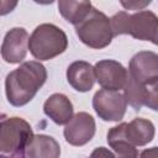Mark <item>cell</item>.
<instances>
[{
	"label": "cell",
	"instance_id": "e0dca14e",
	"mask_svg": "<svg viewBox=\"0 0 158 158\" xmlns=\"http://www.w3.org/2000/svg\"><path fill=\"white\" fill-rule=\"evenodd\" d=\"M91 9H93V5L90 1H74V0L58 1L59 14L74 26L81 22L91 11Z\"/></svg>",
	"mask_w": 158,
	"mask_h": 158
},
{
	"label": "cell",
	"instance_id": "5b68a950",
	"mask_svg": "<svg viewBox=\"0 0 158 158\" xmlns=\"http://www.w3.org/2000/svg\"><path fill=\"white\" fill-rule=\"evenodd\" d=\"M128 78L139 85L158 84V56L151 51L136 53L128 64Z\"/></svg>",
	"mask_w": 158,
	"mask_h": 158
},
{
	"label": "cell",
	"instance_id": "7402d4cb",
	"mask_svg": "<svg viewBox=\"0 0 158 158\" xmlns=\"http://www.w3.org/2000/svg\"><path fill=\"white\" fill-rule=\"evenodd\" d=\"M137 158H158V149L157 147L147 148L137 154Z\"/></svg>",
	"mask_w": 158,
	"mask_h": 158
},
{
	"label": "cell",
	"instance_id": "30bf717a",
	"mask_svg": "<svg viewBox=\"0 0 158 158\" xmlns=\"http://www.w3.org/2000/svg\"><path fill=\"white\" fill-rule=\"evenodd\" d=\"M128 35L136 40L151 41L157 44L158 38V19L157 15L149 10H142L130 15Z\"/></svg>",
	"mask_w": 158,
	"mask_h": 158
},
{
	"label": "cell",
	"instance_id": "8992f818",
	"mask_svg": "<svg viewBox=\"0 0 158 158\" xmlns=\"http://www.w3.org/2000/svg\"><path fill=\"white\" fill-rule=\"evenodd\" d=\"M93 109L104 121H121L125 116L127 102L123 94L100 89L93 98Z\"/></svg>",
	"mask_w": 158,
	"mask_h": 158
},
{
	"label": "cell",
	"instance_id": "9a60e30c",
	"mask_svg": "<svg viewBox=\"0 0 158 158\" xmlns=\"http://www.w3.org/2000/svg\"><path fill=\"white\" fill-rule=\"evenodd\" d=\"M154 133L156 130L152 121L142 117L135 118L130 123H127L125 131L127 141L135 147L146 146L152 142V139L154 138Z\"/></svg>",
	"mask_w": 158,
	"mask_h": 158
},
{
	"label": "cell",
	"instance_id": "4fadbf2b",
	"mask_svg": "<svg viewBox=\"0 0 158 158\" xmlns=\"http://www.w3.org/2000/svg\"><path fill=\"white\" fill-rule=\"evenodd\" d=\"M44 114L57 125H67L73 117V104L64 94H52L43 104Z\"/></svg>",
	"mask_w": 158,
	"mask_h": 158
},
{
	"label": "cell",
	"instance_id": "ac0fdd59",
	"mask_svg": "<svg viewBox=\"0 0 158 158\" xmlns=\"http://www.w3.org/2000/svg\"><path fill=\"white\" fill-rule=\"evenodd\" d=\"M111 31L114 36L120 35H128V26H130V15L125 11H120L115 14L110 19Z\"/></svg>",
	"mask_w": 158,
	"mask_h": 158
},
{
	"label": "cell",
	"instance_id": "44dd1931",
	"mask_svg": "<svg viewBox=\"0 0 158 158\" xmlns=\"http://www.w3.org/2000/svg\"><path fill=\"white\" fill-rule=\"evenodd\" d=\"M17 6V1H10V0H0V16L7 15Z\"/></svg>",
	"mask_w": 158,
	"mask_h": 158
},
{
	"label": "cell",
	"instance_id": "7a4b0ae2",
	"mask_svg": "<svg viewBox=\"0 0 158 158\" xmlns=\"http://www.w3.org/2000/svg\"><path fill=\"white\" fill-rule=\"evenodd\" d=\"M68 47V37L53 23L37 26L28 37L30 53L38 60H49L62 54Z\"/></svg>",
	"mask_w": 158,
	"mask_h": 158
},
{
	"label": "cell",
	"instance_id": "277c9868",
	"mask_svg": "<svg viewBox=\"0 0 158 158\" xmlns=\"http://www.w3.org/2000/svg\"><path fill=\"white\" fill-rule=\"evenodd\" d=\"M33 136L30 123L21 117L0 118V152L12 153L26 148Z\"/></svg>",
	"mask_w": 158,
	"mask_h": 158
},
{
	"label": "cell",
	"instance_id": "7c38bea8",
	"mask_svg": "<svg viewBox=\"0 0 158 158\" xmlns=\"http://www.w3.org/2000/svg\"><path fill=\"white\" fill-rule=\"evenodd\" d=\"M67 80L77 91L86 93L93 89L96 80L94 67L88 62L75 60L67 69Z\"/></svg>",
	"mask_w": 158,
	"mask_h": 158
},
{
	"label": "cell",
	"instance_id": "52a82bcc",
	"mask_svg": "<svg viewBox=\"0 0 158 158\" xmlns=\"http://www.w3.org/2000/svg\"><path fill=\"white\" fill-rule=\"evenodd\" d=\"M95 79L104 90L118 91L127 83V69L117 60L102 59L94 65Z\"/></svg>",
	"mask_w": 158,
	"mask_h": 158
},
{
	"label": "cell",
	"instance_id": "d6986e66",
	"mask_svg": "<svg viewBox=\"0 0 158 158\" xmlns=\"http://www.w3.org/2000/svg\"><path fill=\"white\" fill-rule=\"evenodd\" d=\"M89 158H115V154L105 147H98L91 152Z\"/></svg>",
	"mask_w": 158,
	"mask_h": 158
},
{
	"label": "cell",
	"instance_id": "9c48e42d",
	"mask_svg": "<svg viewBox=\"0 0 158 158\" xmlns=\"http://www.w3.org/2000/svg\"><path fill=\"white\" fill-rule=\"evenodd\" d=\"M28 49V33L22 27H14L6 32L1 44V57L6 63L16 64L25 59Z\"/></svg>",
	"mask_w": 158,
	"mask_h": 158
},
{
	"label": "cell",
	"instance_id": "ffe728a7",
	"mask_svg": "<svg viewBox=\"0 0 158 158\" xmlns=\"http://www.w3.org/2000/svg\"><path fill=\"white\" fill-rule=\"evenodd\" d=\"M151 1H121V5L126 10H143V7L148 6Z\"/></svg>",
	"mask_w": 158,
	"mask_h": 158
},
{
	"label": "cell",
	"instance_id": "5bb4252c",
	"mask_svg": "<svg viewBox=\"0 0 158 158\" xmlns=\"http://www.w3.org/2000/svg\"><path fill=\"white\" fill-rule=\"evenodd\" d=\"M28 158H59L60 146L51 136L33 135L26 146Z\"/></svg>",
	"mask_w": 158,
	"mask_h": 158
},
{
	"label": "cell",
	"instance_id": "ba28073f",
	"mask_svg": "<svg viewBox=\"0 0 158 158\" xmlns=\"http://www.w3.org/2000/svg\"><path fill=\"white\" fill-rule=\"evenodd\" d=\"M96 125L94 117L88 112H78L73 115L64 127V138L72 146H84L91 141L95 135Z\"/></svg>",
	"mask_w": 158,
	"mask_h": 158
},
{
	"label": "cell",
	"instance_id": "2e32d148",
	"mask_svg": "<svg viewBox=\"0 0 158 158\" xmlns=\"http://www.w3.org/2000/svg\"><path fill=\"white\" fill-rule=\"evenodd\" d=\"M126 122L111 127L107 132V143L112 148L115 158H137V148L132 146L125 135Z\"/></svg>",
	"mask_w": 158,
	"mask_h": 158
},
{
	"label": "cell",
	"instance_id": "3957f363",
	"mask_svg": "<svg viewBox=\"0 0 158 158\" xmlns=\"http://www.w3.org/2000/svg\"><path fill=\"white\" fill-rule=\"evenodd\" d=\"M75 32L85 46L94 49L107 47L114 38L110 19L94 6L88 16L75 26Z\"/></svg>",
	"mask_w": 158,
	"mask_h": 158
},
{
	"label": "cell",
	"instance_id": "6da1fadb",
	"mask_svg": "<svg viewBox=\"0 0 158 158\" xmlns=\"http://www.w3.org/2000/svg\"><path fill=\"white\" fill-rule=\"evenodd\" d=\"M47 80V70L37 60L22 63L6 75L5 94L12 106L28 104Z\"/></svg>",
	"mask_w": 158,
	"mask_h": 158
},
{
	"label": "cell",
	"instance_id": "8fae6325",
	"mask_svg": "<svg viewBox=\"0 0 158 158\" xmlns=\"http://www.w3.org/2000/svg\"><path fill=\"white\" fill-rule=\"evenodd\" d=\"M123 96L126 102L135 110H139L142 106L157 110V84L143 86L127 77V83L123 88Z\"/></svg>",
	"mask_w": 158,
	"mask_h": 158
}]
</instances>
